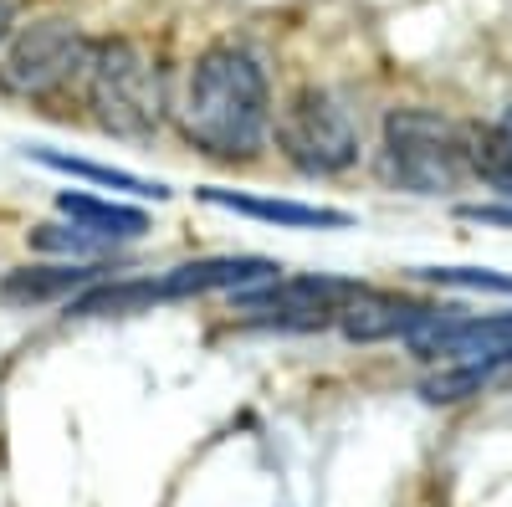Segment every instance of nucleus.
I'll return each mask as SVG.
<instances>
[{
	"label": "nucleus",
	"instance_id": "1",
	"mask_svg": "<svg viewBox=\"0 0 512 507\" xmlns=\"http://www.w3.org/2000/svg\"><path fill=\"white\" fill-rule=\"evenodd\" d=\"M180 129L210 159H251L272 134V82L246 47H210L195 57L180 98Z\"/></svg>",
	"mask_w": 512,
	"mask_h": 507
},
{
	"label": "nucleus",
	"instance_id": "2",
	"mask_svg": "<svg viewBox=\"0 0 512 507\" xmlns=\"http://www.w3.org/2000/svg\"><path fill=\"white\" fill-rule=\"evenodd\" d=\"M82 98L113 139H149L164 123V72L134 36H103L82 62Z\"/></svg>",
	"mask_w": 512,
	"mask_h": 507
},
{
	"label": "nucleus",
	"instance_id": "3",
	"mask_svg": "<svg viewBox=\"0 0 512 507\" xmlns=\"http://www.w3.org/2000/svg\"><path fill=\"white\" fill-rule=\"evenodd\" d=\"M379 175L410 195H451L472 175L466 169V134L436 108H390Z\"/></svg>",
	"mask_w": 512,
	"mask_h": 507
},
{
	"label": "nucleus",
	"instance_id": "4",
	"mask_svg": "<svg viewBox=\"0 0 512 507\" xmlns=\"http://www.w3.org/2000/svg\"><path fill=\"white\" fill-rule=\"evenodd\" d=\"M93 36L67 16L11 21L0 36V93L6 98H52L67 82H82Z\"/></svg>",
	"mask_w": 512,
	"mask_h": 507
},
{
	"label": "nucleus",
	"instance_id": "5",
	"mask_svg": "<svg viewBox=\"0 0 512 507\" xmlns=\"http://www.w3.org/2000/svg\"><path fill=\"white\" fill-rule=\"evenodd\" d=\"M277 149L287 154L292 169H303L313 180H333L359 164L364 149L359 113L333 88H303L277 123Z\"/></svg>",
	"mask_w": 512,
	"mask_h": 507
},
{
	"label": "nucleus",
	"instance_id": "6",
	"mask_svg": "<svg viewBox=\"0 0 512 507\" xmlns=\"http://www.w3.org/2000/svg\"><path fill=\"white\" fill-rule=\"evenodd\" d=\"M354 292H359V282H349V277L303 272V277H272V282L241 287V292H231V303H236V313L272 323V328H323V323H338V313H344Z\"/></svg>",
	"mask_w": 512,
	"mask_h": 507
},
{
	"label": "nucleus",
	"instance_id": "7",
	"mask_svg": "<svg viewBox=\"0 0 512 507\" xmlns=\"http://www.w3.org/2000/svg\"><path fill=\"white\" fill-rule=\"evenodd\" d=\"M405 344L420 354V359H482V354H497L512 344V308L507 313H482V318H461L451 308H441L431 323H420Z\"/></svg>",
	"mask_w": 512,
	"mask_h": 507
},
{
	"label": "nucleus",
	"instance_id": "8",
	"mask_svg": "<svg viewBox=\"0 0 512 507\" xmlns=\"http://www.w3.org/2000/svg\"><path fill=\"white\" fill-rule=\"evenodd\" d=\"M436 313L441 308L410 303V298H400V292L359 287L354 298L344 303V313H338V328H344V338H354V344H384V338H410L420 323H431Z\"/></svg>",
	"mask_w": 512,
	"mask_h": 507
},
{
	"label": "nucleus",
	"instance_id": "9",
	"mask_svg": "<svg viewBox=\"0 0 512 507\" xmlns=\"http://www.w3.org/2000/svg\"><path fill=\"white\" fill-rule=\"evenodd\" d=\"M200 200L236 210V216L251 221H267V226H287V231H344L354 226L349 210H333V205H303V200H262V195H236V190H200Z\"/></svg>",
	"mask_w": 512,
	"mask_h": 507
},
{
	"label": "nucleus",
	"instance_id": "10",
	"mask_svg": "<svg viewBox=\"0 0 512 507\" xmlns=\"http://www.w3.org/2000/svg\"><path fill=\"white\" fill-rule=\"evenodd\" d=\"M113 267L108 262H57V267H16L0 277V298L6 303H57V298H77L82 287L103 282Z\"/></svg>",
	"mask_w": 512,
	"mask_h": 507
},
{
	"label": "nucleus",
	"instance_id": "11",
	"mask_svg": "<svg viewBox=\"0 0 512 507\" xmlns=\"http://www.w3.org/2000/svg\"><path fill=\"white\" fill-rule=\"evenodd\" d=\"M497 379H512V344L497 349V354H482V359H461L451 369H441L436 379H425L420 395L431 405H456V400H472L482 395L487 385H497Z\"/></svg>",
	"mask_w": 512,
	"mask_h": 507
},
{
	"label": "nucleus",
	"instance_id": "12",
	"mask_svg": "<svg viewBox=\"0 0 512 507\" xmlns=\"http://www.w3.org/2000/svg\"><path fill=\"white\" fill-rule=\"evenodd\" d=\"M57 210H62L67 221H82V226H93V231L113 236L118 246L139 241V236L149 231V216H144V210L118 205V200H98V195H82V190H62V195H57Z\"/></svg>",
	"mask_w": 512,
	"mask_h": 507
},
{
	"label": "nucleus",
	"instance_id": "13",
	"mask_svg": "<svg viewBox=\"0 0 512 507\" xmlns=\"http://www.w3.org/2000/svg\"><path fill=\"white\" fill-rule=\"evenodd\" d=\"M466 134V169L497 195H512V134L502 123H472Z\"/></svg>",
	"mask_w": 512,
	"mask_h": 507
},
{
	"label": "nucleus",
	"instance_id": "14",
	"mask_svg": "<svg viewBox=\"0 0 512 507\" xmlns=\"http://www.w3.org/2000/svg\"><path fill=\"white\" fill-rule=\"evenodd\" d=\"M36 164L57 169V175H72V180H93V185H108V190H128V195H154V200H169V185L159 180H144V175H128V169H113V164H93V159H72V154H57V149H26Z\"/></svg>",
	"mask_w": 512,
	"mask_h": 507
},
{
	"label": "nucleus",
	"instance_id": "15",
	"mask_svg": "<svg viewBox=\"0 0 512 507\" xmlns=\"http://www.w3.org/2000/svg\"><path fill=\"white\" fill-rule=\"evenodd\" d=\"M31 246L36 251H52V257H67V262H103V257H113L118 251V241L113 236H103V231H93V226H82V221H67V226H36L31 231Z\"/></svg>",
	"mask_w": 512,
	"mask_h": 507
},
{
	"label": "nucleus",
	"instance_id": "16",
	"mask_svg": "<svg viewBox=\"0 0 512 507\" xmlns=\"http://www.w3.org/2000/svg\"><path fill=\"white\" fill-rule=\"evenodd\" d=\"M420 282H436V287H461V292H502L512 298V277L492 272V267H415Z\"/></svg>",
	"mask_w": 512,
	"mask_h": 507
},
{
	"label": "nucleus",
	"instance_id": "17",
	"mask_svg": "<svg viewBox=\"0 0 512 507\" xmlns=\"http://www.w3.org/2000/svg\"><path fill=\"white\" fill-rule=\"evenodd\" d=\"M461 216L466 221H482V226H512V205H466Z\"/></svg>",
	"mask_w": 512,
	"mask_h": 507
},
{
	"label": "nucleus",
	"instance_id": "18",
	"mask_svg": "<svg viewBox=\"0 0 512 507\" xmlns=\"http://www.w3.org/2000/svg\"><path fill=\"white\" fill-rule=\"evenodd\" d=\"M16 11H21V0H0V36H6V26L16 21Z\"/></svg>",
	"mask_w": 512,
	"mask_h": 507
},
{
	"label": "nucleus",
	"instance_id": "19",
	"mask_svg": "<svg viewBox=\"0 0 512 507\" xmlns=\"http://www.w3.org/2000/svg\"><path fill=\"white\" fill-rule=\"evenodd\" d=\"M502 129H507V134H512V108H507V118H502Z\"/></svg>",
	"mask_w": 512,
	"mask_h": 507
}]
</instances>
